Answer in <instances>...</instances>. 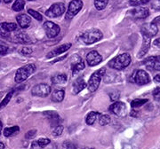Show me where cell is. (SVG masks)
<instances>
[{
    "label": "cell",
    "mask_w": 160,
    "mask_h": 149,
    "mask_svg": "<svg viewBox=\"0 0 160 149\" xmlns=\"http://www.w3.org/2000/svg\"><path fill=\"white\" fill-rule=\"evenodd\" d=\"M130 63H131V56L128 53H123L109 60L108 66L116 70H122L127 68Z\"/></svg>",
    "instance_id": "cell-1"
},
{
    "label": "cell",
    "mask_w": 160,
    "mask_h": 149,
    "mask_svg": "<svg viewBox=\"0 0 160 149\" xmlns=\"http://www.w3.org/2000/svg\"><path fill=\"white\" fill-rule=\"evenodd\" d=\"M36 71V66L34 64H28L18 69L15 74L14 81L17 84H21L26 80L29 76Z\"/></svg>",
    "instance_id": "cell-2"
},
{
    "label": "cell",
    "mask_w": 160,
    "mask_h": 149,
    "mask_svg": "<svg viewBox=\"0 0 160 149\" xmlns=\"http://www.w3.org/2000/svg\"><path fill=\"white\" fill-rule=\"evenodd\" d=\"M103 34L102 31L98 29H91L86 30L84 34L82 35L81 39L86 45H92L102 38Z\"/></svg>",
    "instance_id": "cell-3"
},
{
    "label": "cell",
    "mask_w": 160,
    "mask_h": 149,
    "mask_svg": "<svg viewBox=\"0 0 160 149\" xmlns=\"http://www.w3.org/2000/svg\"><path fill=\"white\" fill-rule=\"evenodd\" d=\"M105 73H106V69L105 68H102V69H98L97 71H95L90 76L89 81H88V84H87L88 90L90 92H93L97 90L100 84H101L102 78L103 75L105 74Z\"/></svg>",
    "instance_id": "cell-4"
},
{
    "label": "cell",
    "mask_w": 160,
    "mask_h": 149,
    "mask_svg": "<svg viewBox=\"0 0 160 149\" xmlns=\"http://www.w3.org/2000/svg\"><path fill=\"white\" fill-rule=\"evenodd\" d=\"M131 79L132 82H133L138 85H145L150 82L149 74L142 69H139L137 71H135L132 74Z\"/></svg>",
    "instance_id": "cell-5"
},
{
    "label": "cell",
    "mask_w": 160,
    "mask_h": 149,
    "mask_svg": "<svg viewBox=\"0 0 160 149\" xmlns=\"http://www.w3.org/2000/svg\"><path fill=\"white\" fill-rule=\"evenodd\" d=\"M83 7V2L82 0H72L69 5V8H68V11L66 12V16L65 18L67 20H70L72 18L76 16L80 10L82 9Z\"/></svg>",
    "instance_id": "cell-6"
},
{
    "label": "cell",
    "mask_w": 160,
    "mask_h": 149,
    "mask_svg": "<svg viewBox=\"0 0 160 149\" xmlns=\"http://www.w3.org/2000/svg\"><path fill=\"white\" fill-rule=\"evenodd\" d=\"M65 12V6L63 3H55L50 6L46 12V15L49 18H57L62 15Z\"/></svg>",
    "instance_id": "cell-7"
},
{
    "label": "cell",
    "mask_w": 160,
    "mask_h": 149,
    "mask_svg": "<svg viewBox=\"0 0 160 149\" xmlns=\"http://www.w3.org/2000/svg\"><path fill=\"white\" fill-rule=\"evenodd\" d=\"M31 93L33 96H37V97H47L51 93V87L46 84H39L32 88Z\"/></svg>",
    "instance_id": "cell-8"
},
{
    "label": "cell",
    "mask_w": 160,
    "mask_h": 149,
    "mask_svg": "<svg viewBox=\"0 0 160 149\" xmlns=\"http://www.w3.org/2000/svg\"><path fill=\"white\" fill-rule=\"evenodd\" d=\"M44 29L46 31V34L47 37L49 38H53L55 36H57L60 31H61V28L58 26L57 24L52 22H46L43 25Z\"/></svg>",
    "instance_id": "cell-9"
},
{
    "label": "cell",
    "mask_w": 160,
    "mask_h": 149,
    "mask_svg": "<svg viewBox=\"0 0 160 149\" xmlns=\"http://www.w3.org/2000/svg\"><path fill=\"white\" fill-rule=\"evenodd\" d=\"M143 64L150 71L160 70V56H150L143 60Z\"/></svg>",
    "instance_id": "cell-10"
},
{
    "label": "cell",
    "mask_w": 160,
    "mask_h": 149,
    "mask_svg": "<svg viewBox=\"0 0 160 149\" xmlns=\"http://www.w3.org/2000/svg\"><path fill=\"white\" fill-rule=\"evenodd\" d=\"M86 65L84 60H82V58L80 57L79 55L78 54H75L72 56L71 59V71H72V74H76L78 72H79L81 70L85 69Z\"/></svg>",
    "instance_id": "cell-11"
},
{
    "label": "cell",
    "mask_w": 160,
    "mask_h": 149,
    "mask_svg": "<svg viewBox=\"0 0 160 149\" xmlns=\"http://www.w3.org/2000/svg\"><path fill=\"white\" fill-rule=\"evenodd\" d=\"M17 30V24L13 22L0 23V36L8 37L12 32Z\"/></svg>",
    "instance_id": "cell-12"
},
{
    "label": "cell",
    "mask_w": 160,
    "mask_h": 149,
    "mask_svg": "<svg viewBox=\"0 0 160 149\" xmlns=\"http://www.w3.org/2000/svg\"><path fill=\"white\" fill-rule=\"evenodd\" d=\"M109 111L117 116H125L126 114V107L125 103L116 101L109 107Z\"/></svg>",
    "instance_id": "cell-13"
},
{
    "label": "cell",
    "mask_w": 160,
    "mask_h": 149,
    "mask_svg": "<svg viewBox=\"0 0 160 149\" xmlns=\"http://www.w3.org/2000/svg\"><path fill=\"white\" fill-rule=\"evenodd\" d=\"M102 60V57L97 51H92L89 53H87V55H86L87 65L90 67L96 66L98 64L101 63Z\"/></svg>",
    "instance_id": "cell-14"
},
{
    "label": "cell",
    "mask_w": 160,
    "mask_h": 149,
    "mask_svg": "<svg viewBox=\"0 0 160 149\" xmlns=\"http://www.w3.org/2000/svg\"><path fill=\"white\" fill-rule=\"evenodd\" d=\"M142 34V36H147L149 37H152L157 35V33L158 32V28L157 26V24L154 22H150L149 24H145L143 25L141 29Z\"/></svg>",
    "instance_id": "cell-15"
},
{
    "label": "cell",
    "mask_w": 160,
    "mask_h": 149,
    "mask_svg": "<svg viewBox=\"0 0 160 149\" xmlns=\"http://www.w3.org/2000/svg\"><path fill=\"white\" fill-rule=\"evenodd\" d=\"M130 13L134 19H145L149 15V11L147 7H136Z\"/></svg>",
    "instance_id": "cell-16"
},
{
    "label": "cell",
    "mask_w": 160,
    "mask_h": 149,
    "mask_svg": "<svg viewBox=\"0 0 160 149\" xmlns=\"http://www.w3.org/2000/svg\"><path fill=\"white\" fill-rule=\"evenodd\" d=\"M70 47H71V44H69H69L62 45V46H60L57 48H55L54 50H52L51 52H48V54L46 55V58L47 59H52V58L55 57V56H58V55L62 54L63 52H67Z\"/></svg>",
    "instance_id": "cell-17"
},
{
    "label": "cell",
    "mask_w": 160,
    "mask_h": 149,
    "mask_svg": "<svg viewBox=\"0 0 160 149\" xmlns=\"http://www.w3.org/2000/svg\"><path fill=\"white\" fill-rule=\"evenodd\" d=\"M150 43H151V37L147 36H143L142 46L141 49H140V52L138 53V57L142 58L148 52L149 46H150Z\"/></svg>",
    "instance_id": "cell-18"
},
{
    "label": "cell",
    "mask_w": 160,
    "mask_h": 149,
    "mask_svg": "<svg viewBox=\"0 0 160 149\" xmlns=\"http://www.w3.org/2000/svg\"><path fill=\"white\" fill-rule=\"evenodd\" d=\"M16 21H17L18 24L21 28L22 29H27L30 26V23H31V19L29 16H28L27 14H19L17 17H16Z\"/></svg>",
    "instance_id": "cell-19"
},
{
    "label": "cell",
    "mask_w": 160,
    "mask_h": 149,
    "mask_svg": "<svg viewBox=\"0 0 160 149\" xmlns=\"http://www.w3.org/2000/svg\"><path fill=\"white\" fill-rule=\"evenodd\" d=\"M86 83L84 80L83 77H79L73 82V93L78 94L86 87Z\"/></svg>",
    "instance_id": "cell-20"
},
{
    "label": "cell",
    "mask_w": 160,
    "mask_h": 149,
    "mask_svg": "<svg viewBox=\"0 0 160 149\" xmlns=\"http://www.w3.org/2000/svg\"><path fill=\"white\" fill-rule=\"evenodd\" d=\"M45 115L47 116L52 127L54 128L57 125H60V116L57 113H55V112H46Z\"/></svg>",
    "instance_id": "cell-21"
},
{
    "label": "cell",
    "mask_w": 160,
    "mask_h": 149,
    "mask_svg": "<svg viewBox=\"0 0 160 149\" xmlns=\"http://www.w3.org/2000/svg\"><path fill=\"white\" fill-rule=\"evenodd\" d=\"M13 42H17V43H21V44H27L30 42L29 36L26 35L25 33L22 32H18L16 34L13 35V37L11 39Z\"/></svg>",
    "instance_id": "cell-22"
},
{
    "label": "cell",
    "mask_w": 160,
    "mask_h": 149,
    "mask_svg": "<svg viewBox=\"0 0 160 149\" xmlns=\"http://www.w3.org/2000/svg\"><path fill=\"white\" fill-rule=\"evenodd\" d=\"M67 75L65 74H56L52 76L51 81L53 84H64L67 82Z\"/></svg>",
    "instance_id": "cell-23"
},
{
    "label": "cell",
    "mask_w": 160,
    "mask_h": 149,
    "mask_svg": "<svg viewBox=\"0 0 160 149\" xmlns=\"http://www.w3.org/2000/svg\"><path fill=\"white\" fill-rule=\"evenodd\" d=\"M65 96V92L63 90H56L52 93L51 99L53 102H62Z\"/></svg>",
    "instance_id": "cell-24"
},
{
    "label": "cell",
    "mask_w": 160,
    "mask_h": 149,
    "mask_svg": "<svg viewBox=\"0 0 160 149\" xmlns=\"http://www.w3.org/2000/svg\"><path fill=\"white\" fill-rule=\"evenodd\" d=\"M20 132V128L19 126H12L9 127V128H6L3 132L4 136L8 138V137H12V136H14L15 134H17L18 132Z\"/></svg>",
    "instance_id": "cell-25"
},
{
    "label": "cell",
    "mask_w": 160,
    "mask_h": 149,
    "mask_svg": "<svg viewBox=\"0 0 160 149\" xmlns=\"http://www.w3.org/2000/svg\"><path fill=\"white\" fill-rule=\"evenodd\" d=\"M99 115L100 114L98 113V112H90L87 116H86V124H88V125H92L94 123H95V121L97 120V118L99 117Z\"/></svg>",
    "instance_id": "cell-26"
},
{
    "label": "cell",
    "mask_w": 160,
    "mask_h": 149,
    "mask_svg": "<svg viewBox=\"0 0 160 149\" xmlns=\"http://www.w3.org/2000/svg\"><path fill=\"white\" fill-rule=\"evenodd\" d=\"M148 102V99H133L131 102V107L132 108H139L144 104Z\"/></svg>",
    "instance_id": "cell-27"
},
{
    "label": "cell",
    "mask_w": 160,
    "mask_h": 149,
    "mask_svg": "<svg viewBox=\"0 0 160 149\" xmlns=\"http://www.w3.org/2000/svg\"><path fill=\"white\" fill-rule=\"evenodd\" d=\"M24 6H25V2L24 0H16L13 5L12 6V10L15 12H21L22 10H23L24 8Z\"/></svg>",
    "instance_id": "cell-28"
},
{
    "label": "cell",
    "mask_w": 160,
    "mask_h": 149,
    "mask_svg": "<svg viewBox=\"0 0 160 149\" xmlns=\"http://www.w3.org/2000/svg\"><path fill=\"white\" fill-rule=\"evenodd\" d=\"M108 3H109V0H94V6L99 11L105 9Z\"/></svg>",
    "instance_id": "cell-29"
},
{
    "label": "cell",
    "mask_w": 160,
    "mask_h": 149,
    "mask_svg": "<svg viewBox=\"0 0 160 149\" xmlns=\"http://www.w3.org/2000/svg\"><path fill=\"white\" fill-rule=\"evenodd\" d=\"M98 118H99V123L102 126L108 125L110 123V116L108 115H100Z\"/></svg>",
    "instance_id": "cell-30"
},
{
    "label": "cell",
    "mask_w": 160,
    "mask_h": 149,
    "mask_svg": "<svg viewBox=\"0 0 160 149\" xmlns=\"http://www.w3.org/2000/svg\"><path fill=\"white\" fill-rule=\"evenodd\" d=\"M12 94H13V91H11L9 93H7V95L2 100V102L0 103V110L2 108H4L5 107H6V105L9 103V101L11 100L12 97Z\"/></svg>",
    "instance_id": "cell-31"
},
{
    "label": "cell",
    "mask_w": 160,
    "mask_h": 149,
    "mask_svg": "<svg viewBox=\"0 0 160 149\" xmlns=\"http://www.w3.org/2000/svg\"><path fill=\"white\" fill-rule=\"evenodd\" d=\"M28 12H29V14L30 16H32L34 19L38 20V21H42V20H43V16L40 14L38 12L35 11L33 9H29V10H28Z\"/></svg>",
    "instance_id": "cell-32"
},
{
    "label": "cell",
    "mask_w": 160,
    "mask_h": 149,
    "mask_svg": "<svg viewBox=\"0 0 160 149\" xmlns=\"http://www.w3.org/2000/svg\"><path fill=\"white\" fill-rule=\"evenodd\" d=\"M149 1L150 0H130L129 4H130V6H142V5H145V4L149 3Z\"/></svg>",
    "instance_id": "cell-33"
},
{
    "label": "cell",
    "mask_w": 160,
    "mask_h": 149,
    "mask_svg": "<svg viewBox=\"0 0 160 149\" xmlns=\"http://www.w3.org/2000/svg\"><path fill=\"white\" fill-rule=\"evenodd\" d=\"M9 47L6 45L5 42L0 41V55H5L8 52Z\"/></svg>",
    "instance_id": "cell-34"
},
{
    "label": "cell",
    "mask_w": 160,
    "mask_h": 149,
    "mask_svg": "<svg viewBox=\"0 0 160 149\" xmlns=\"http://www.w3.org/2000/svg\"><path fill=\"white\" fill-rule=\"evenodd\" d=\"M37 141H38V146H39L40 149L46 147L48 144H50V139H49V138H39V139H38V140H37Z\"/></svg>",
    "instance_id": "cell-35"
},
{
    "label": "cell",
    "mask_w": 160,
    "mask_h": 149,
    "mask_svg": "<svg viewBox=\"0 0 160 149\" xmlns=\"http://www.w3.org/2000/svg\"><path fill=\"white\" fill-rule=\"evenodd\" d=\"M63 132V127L62 125H57V126H55L53 128V130H52V135L53 136H61L62 135V133Z\"/></svg>",
    "instance_id": "cell-36"
},
{
    "label": "cell",
    "mask_w": 160,
    "mask_h": 149,
    "mask_svg": "<svg viewBox=\"0 0 160 149\" xmlns=\"http://www.w3.org/2000/svg\"><path fill=\"white\" fill-rule=\"evenodd\" d=\"M109 97H110V99H111L112 101H115V102H116V101H118L120 97L119 92H118V91H114V92H110V93H109Z\"/></svg>",
    "instance_id": "cell-37"
},
{
    "label": "cell",
    "mask_w": 160,
    "mask_h": 149,
    "mask_svg": "<svg viewBox=\"0 0 160 149\" xmlns=\"http://www.w3.org/2000/svg\"><path fill=\"white\" fill-rule=\"evenodd\" d=\"M153 97H154L155 100L160 102V87H158L156 88L154 91H153Z\"/></svg>",
    "instance_id": "cell-38"
},
{
    "label": "cell",
    "mask_w": 160,
    "mask_h": 149,
    "mask_svg": "<svg viewBox=\"0 0 160 149\" xmlns=\"http://www.w3.org/2000/svg\"><path fill=\"white\" fill-rule=\"evenodd\" d=\"M62 147L64 149H77V147H76V146H75L74 144H72L71 142H69V141H65L63 143Z\"/></svg>",
    "instance_id": "cell-39"
},
{
    "label": "cell",
    "mask_w": 160,
    "mask_h": 149,
    "mask_svg": "<svg viewBox=\"0 0 160 149\" xmlns=\"http://www.w3.org/2000/svg\"><path fill=\"white\" fill-rule=\"evenodd\" d=\"M32 49L29 47H23L22 49L21 50V53L23 55H30L32 53Z\"/></svg>",
    "instance_id": "cell-40"
},
{
    "label": "cell",
    "mask_w": 160,
    "mask_h": 149,
    "mask_svg": "<svg viewBox=\"0 0 160 149\" xmlns=\"http://www.w3.org/2000/svg\"><path fill=\"white\" fill-rule=\"evenodd\" d=\"M36 134H37V131L36 130H31V131H29L26 133V138L27 139H30V138H34L35 136H36Z\"/></svg>",
    "instance_id": "cell-41"
},
{
    "label": "cell",
    "mask_w": 160,
    "mask_h": 149,
    "mask_svg": "<svg viewBox=\"0 0 160 149\" xmlns=\"http://www.w3.org/2000/svg\"><path fill=\"white\" fill-rule=\"evenodd\" d=\"M152 8L155 9V10H158V11H160V0H155L154 2L152 3Z\"/></svg>",
    "instance_id": "cell-42"
},
{
    "label": "cell",
    "mask_w": 160,
    "mask_h": 149,
    "mask_svg": "<svg viewBox=\"0 0 160 149\" xmlns=\"http://www.w3.org/2000/svg\"><path fill=\"white\" fill-rule=\"evenodd\" d=\"M138 114H139V113H138L137 111H135V110L133 109V110H132V112L130 115H131L132 116H133V117H137Z\"/></svg>",
    "instance_id": "cell-43"
},
{
    "label": "cell",
    "mask_w": 160,
    "mask_h": 149,
    "mask_svg": "<svg viewBox=\"0 0 160 149\" xmlns=\"http://www.w3.org/2000/svg\"><path fill=\"white\" fill-rule=\"evenodd\" d=\"M154 81L156 83H159L160 84V74H157L154 77Z\"/></svg>",
    "instance_id": "cell-44"
},
{
    "label": "cell",
    "mask_w": 160,
    "mask_h": 149,
    "mask_svg": "<svg viewBox=\"0 0 160 149\" xmlns=\"http://www.w3.org/2000/svg\"><path fill=\"white\" fill-rule=\"evenodd\" d=\"M154 46H160V38H158V39H156V40L154 41Z\"/></svg>",
    "instance_id": "cell-45"
},
{
    "label": "cell",
    "mask_w": 160,
    "mask_h": 149,
    "mask_svg": "<svg viewBox=\"0 0 160 149\" xmlns=\"http://www.w3.org/2000/svg\"><path fill=\"white\" fill-rule=\"evenodd\" d=\"M0 149H5V145L1 141H0Z\"/></svg>",
    "instance_id": "cell-46"
},
{
    "label": "cell",
    "mask_w": 160,
    "mask_h": 149,
    "mask_svg": "<svg viewBox=\"0 0 160 149\" xmlns=\"http://www.w3.org/2000/svg\"><path fill=\"white\" fill-rule=\"evenodd\" d=\"M2 128H3V123H2V122L0 121V135H1V132H2Z\"/></svg>",
    "instance_id": "cell-47"
},
{
    "label": "cell",
    "mask_w": 160,
    "mask_h": 149,
    "mask_svg": "<svg viewBox=\"0 0 160 149\" xmlns=\"http://www.w3.org/2000/svg\"><path fill=\"white\" fill-rule=\"evenodd\" d=\"M3 1H4L6 4H9V3H11L12 0H3Z\"/></svg>",
    "instance_id": "cell-48"
},
{
    "label": "cell",
    "mask_w": 160,
    "mask_h": 149,
    "mask_svg": "<svg viewBox=\"0 0 160 149\" xmlns=\"http://www.w3.org/2000/svg\"><path fill=\"white\" fill-rule=\"evenodd\" d=\"M84 149H93V148H84Z\"/></svg>",
    "instance_id": "cell-49"
},
{
    "label": "cell",
    "mask_w": 160,
    "mask_h": 149,
    "mask_svg": "<svg viewBox=\"0 0 160 149\" xmlns=\"http://www.w3.org/2000/svg\"><path fill=\"white\" fill-rule=\"evenodd\" d=\"M29 1H35V0H29Z\"/></svg>",
    "instance_id": "cell-50"
}]
</instances>
